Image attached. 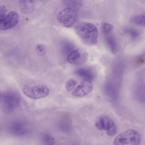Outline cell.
I'll use <instances>...</instances> for the list:
<instances>
[{"label":"cell","mask_w":145,"mask_h":145,"mask_svg":"<svg viewBox=\"0 0 145 145\" xmlns=\"http://www.w3.org/2000/svg\"><path fill=\"white\" fill-rule=\"evenodd\" d=\"M88 55L85 49L78 48L74 50L67 56V60L70 63L78 66L83 63L87 60Z\"/></svg>","instance_id":"obj_7"},{"label":"cell","mask_w":145,"mask_h":145,"mask_svg":"<svg viewBox=\"0 0 145 145\" xmlns=\"http://www.w3.org/2000/svg\"><path fill=\"white\" fill-rule=\"evenodd\" d=\"M112 25L107 23L104 24L102 27V30L103 32L106 35L109 34L112 31Z\"/></svg>","instance_id":"obj_17"},{"label":"cell","mask_w":145,"mask_h":145,"mask_svg":"<svg viewBox=\"0 0 145 145\" xmlns=\"http://www.w3.org/2000/svg\"><path fill=\"white\" fill-rule=\"evenodd\" d=\"M19 16L17 12L15 11L10 12L5 19L0 22V29L5 30L12 28L18 23Z\"/></svg>","instance_id":"obj_8"},{"label":"cell","mask_w":145,"mask_h":145,"mask_svg":"<svg viewBox=\"0 0 145 145\" xmlns=\"http://www.w3.org/2000/svg\"><path fill=\"white\" fill-rule=\"evenodd\" d=\"M78 17L77 13L74 9L67 7L62 10L58 14L57 19L64 27L71 28L75 24Z\"/></svg>","instance_id":"obj_5"},{"label":"cell","mask_w":145,"mask_h":145,"mask_svg":"<svg viewBox=\"0 0 145 145\" xmlns=\"http://www.w3.org/2000/svg\"><path fill=\"white\" fill-rule=\"evenodd\" d=\"M21 12L24 14L31 13L34 10V0H18Z\"/></svg>","instance_id":"obj_10"},{"label":"cell","mask_w":145,"mask_h":145,"mask_svg":"<svg viewBox=\"0 0 145 145\" xmlns=\"http://www.w3.org/2000/svg\"><path fill=\"white\" fill-rule=\"evenodd\" d=\"M76 84V82L75 80L73 79H70L66 83V88L68 91H71L73 89Z\"/></svg>","instance_id":"obj_18"},{"label":"cell","mask_w":145,"mask_h":145,"mask_svg":"<svg viewBox=\"0 0 145 145\" xmlns=\"http://www.w3.org/2000/svg\"><path fill=\"white\" fill-rule=\"evenodd\" d=\"M10 129L13 133L18 135H24L27 131V129L25 126L18 122H16L11 125Z\"/></svg>","instance_id":"obj_12"},{"label":"cell","mask_w":145,"mask_h":145,"mask_svg":"<svg viewBox=\"0 0 145 145\" xmlns=\"http://www.w3.org/2000/svg\"><path fill=\"white\" fill-rule=\"evenodd\" d=\"M20 101L19 95L13 91L7 90L0 93L1 107L5 113H10L13 111L19 105Z\"/></svg>","instance_id":"obj_2"},{"label":"cell","mask_w":145,"mask_h":145,"mask_svg":"<svg viewBox=\"0 0 145 145\" xmlns=\"http://www.w3.org/2000/svg\"><path fill=\"white\" fill-rule=\"evenodd\" d=\"M37 53L40 56H43L46 53V50L45 47L41 44H39L36 47Z\"/></svg>","instance_id":"obj_20"},{"label":"cell","mask_w":145,"mask_h":145,"mask_svg":"<svg viewBox=\"0 0 145 145\" xmlns=\"http://www.w3.org/2000/svg\"><path fill=\"white\" fill-rule=\"evenodd\" d=\"M42 141L45 144L53 145L55 142L54 138L48 134L44 135L42 137Z\"/></svg>","instance_id":"obj_16"},{"label":"cell","mask_w":145,"mask_h":145,"mask_svg":"<svg viewBox=\"0 0 145 145\" xmlns=\"http://www.w3.org/2000/svg\"><path fill=\"white\" fill-rule=\"evenodd\" d=\"M140 142L139 133L135 130L130 129L118 135L114 139V144L116 145H137Z\"/></svg>","instance_id":"obj_3"},{"label":"cell","mask_w":145,"mask_h":145,"mask_svg":"<svg viewBox=\"0 0 145 145\" xmlns=\"http://www.w3.org/2000/svg\"><path fill=\"white\" fill-rule=\"evenodd\" d=\"M95 125L99 130H106L107 134L109 136H113L116 133V127L114 121L107 116L99 117L97 120Z\"/></svg>","instance_id":"obj_6"},{"label":"cell","mask_w":145,"mask_h":145,"mask_svg":"<svg viewBox=\"0 0 145 145\" xmlns=\"http://www.w3.org/2000/svg\"><path fill=\"white\" fill-rule=\"evenodd\" d=\"M76 74L78 76L90 81L94 78V74L89 69L85 68H79L76 70Z\"/></svg>","instance_id":"obj_11"},{"label":"cell","mask_w":145,"mask_h":145,"mask_svg":"<svg viewBox=\"0 0 145 145\" xmlns=\"http://www.w3.org/2000/svg\"><path fill=\"white\" fill-rule=\"evenodd\" d=\"M67 5L69 7H68L73 9L79 8L82 4L81 0H67Z\"/></svg>","instance_id":"obj_15"},{"label":"cell","mask_w":145,"mask_h":145,"mask_svg":"<svg viewBox=\"0 0 145 145\" xmlns=\"http://www.w3.org/2000/svg\"><path fill=\"white\" fill-rule=\"evenodd\" d=\"M7 11V9L5 5H2L0 7V22L2 21L6 17Z\"/></svg>","instance_id":"obj_19"},{"label":"cell","mask_w":145,"mask_h":145,"mask_svg":"<svg viewBox=\"0 0 145 145\" xmlns=\"http://www.w3.org/2000/svg\"><path fill=\"white\" fill-rule=\"evenodd\" d=\"M130 21L136 25L145 26V15H137L130 18Z\"/></svg>","instance_id":"obj_13"},{"label":"cell","mask_w":145,"mask_h":145,"mask_svg":"<svg viewBox=\"0 0 145 145\" xmlns=\"http://www.w3.org/2000/svg\"><path fill=\"white\" fill-rule=\"evenodd\" d=\"M22 90L26 96L33 99L44 98L47 96L49 93V89L46 85L39 84L31 86L24 85Z\"/></svg>","instance_id":"obj_4"},{"label":"cell","mask_w":145,"mask_h":145,"mask_svg":"<svg viewBox=\"0 0 145 145\" xmlns=\"http://www.w3.org/2000/svg\"><path fill=\"white\" fill-rule=\"evenodd\" d=\"M109 34H107L106 42L112 51L114 53L116 51V45L114 38Z\"/></svg>","instance_id":"obj_14"},{"label":"cell","mask_w":145,"mask_h":145,"mask_svg":"<svg viewBox=\"0 0 145 145\" xmlns=\"http://www.w3.org/2000/svg\"><path fill=\"white\" fill-rule=\"evenodd\" d=\"M93 89L90 81L83 79L80 82V84L72 92V95L77 97L84 96L90 93Z\"/></svg>","instance_id":"obj_9"},{"label":"cell","mask_w":145,"mask_h":145,"mask_svg":"<svg viewBox=\"0 0 145 145\" xmlns=\"http://www.w3.org/2000/svg\"><path fill=\"white\" fill-rule=\"evenodd\" d=\"M75 31L86 45L92 46L97 43L99 32L96 27L92 24L88 22L81 23L76 26Z\"/></svg>","instance_id":"obj_1"}]
</instances>
